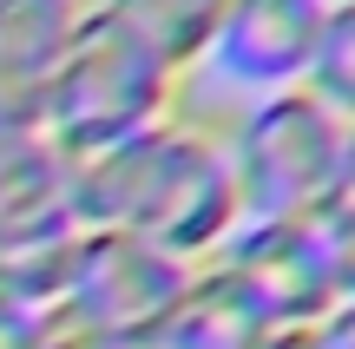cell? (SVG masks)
I'll return each instance as SVG.
<instances>
[{
  "mask_svg": "<svg viewBox=\"0 0 355 349\" xmlns=\"http://www.w3.org/2000/svg\"><path fill=\"white\" fill-rule=\"evenodd\" d=\"M73 211L79 231H132L204 271L243 224L224 126L204 112H171L125 145L73 158Z\"/></svg>",
  "mask_w": 355,
  "mask_h": 349,
  "instance_id": "1",
  "label": "cell"
},
{
  "mask_svg": "<svg viewBox=\"0 0 355 349\" xmlns=\"http://www.w3.org/2000/svg\"><path fill=\"white\" fill-rule=\"evenodd\" d=\"M171 112H184V73H171L119 13H105V0L86 13V26L73 33L60 73L40 105V132L60 145L66 158H92L105 145H125L139 132L165 126Z\"/></svg>",
  "mask_w": 355,
  "mask_h": 349,
  "instance_id": "2",
  "label": "cell"
},
{
  "mask_svg": "<svg viewBox=\"0 0 355 349\" xmlns=\"http://www.w3.org/2000/svg\"><path fill=\"white\" fill-rule=\"evenodd\" d=\"M343 132L349 126L303 86L250 99L237 126H224L243 218H322L336 198Z\"/></svg>",
  "mask_w": 355,
  "mask_h": 349,
  "instance_id": "3",
  "label": "cell"
},
{
  "mask_svg": "<svg viewBox=\"0 0 355 349\" xmlns=\"http://www.w3.org/2000/svg\"><path fill=\"white\" fill-rule=\"evenodd\" d=\"M191 264L165 257L132 231H79L60 264V330H99V337L139 343L158 316L184 297Z\"/></svg>",
  "mask_w": 355,
  "mask_h": 349,
  "instance_id": "4",
  "label": "cell"
},
{
  "mask_svg": "<svg viewBox=\"0 0 355 349\" xmlns=\"http://www.w3.org/2000/svg\"><path fill=\"white\" fill-rule=\"evenodd\" d=\"M211 271L250 303L263 330H309L343 303L316 218H243Z\"/></svg>",
  "mask_w": 355,
  "mask_h": 349,
  "instance_id": "5",
  "label": "cell"
},
{
  "mask_svg": "<svg viewBox=\"0 0 355 349\" xmlns=\"http://www.w3.org/2000/svg\"><path fill=\"white\" fill-rule=\"evenodd\" d=\"M322 20H329V0H230L198 73H217L224 86L257 99L290 92L309 79Z\"/></svg>",
  "mask_w": 355,
  "mask_h": 349,
  "instance_id": "6",
  "label": "cell"
},
{
  "mask_svg": "<svg viewBox=\"0 0 355 349\" xmlns=\"http://www.w3.org/2000/svg\"><path fill=\"white\" fill-rule=\"evenodd\" d=\"M73 231V158L40 126H0V264L60 250Z\"/></svg>",
  "mask_w": 355,
  "mask_h": 349,
  "instance_id": "7",
  "label": "cell"
},
{
  "mask_svg": "<svg viewBox=\"0 0 355 349\" xmlns=\"http://www.w3.org/2000/svg\"><path fill=\"white\" fill-rule=\"evenodd\" d=\"M99 0H0V126H40L46 86Z\"/></svg>",
  "mask_w": 355,
  "mask_h": 349,
  "instance_id": "8",
  "label": "cell"
},
{
  "mask_svg": "<svg viewBox=\"0 0 355 349\" xmlns=\"http://www.w3.org/2000/svg\"><path fill=\"white\" fill-rule=\"evenodd\" d=\"M257 343H263V323L250 316V303L204 264L184 284V297H178L132 349H257Z\"/></svg>",
  "mask_w": 355,
  "mask_h": 349,
  "instance_id": "9",
  "label": "cell"
},
{
  "mask_svg": "<svg viewBox=\"0 0 355 349\" xmlns=\"http://www.w3.org/2000/svg\"><path fill=\"white\" fill-rule=\"evenodd\" d=\"M224 7H230V0H105V13H119V20H125L171 73H184V79L204 66Z\"/></svg>",
  "mask_w": 355,
  "mask_h": 349,
  "instance_id": "10",
  "label": "cell"
},
{
  "mask_svg": "<svg viewBox=\"0 0 355 349\" xmlns=\"http://www.w3.org/2000/svg\"><path fill=\"white\" fill-rule=\"evenodd\" d=\"M303 92H316L343 126H355V7H329Z\"/></svg>",
  "mask_w": 355,
  "mask_h": 349,
  "instance_id": "11",
  "label": "cell"
},
{
  "mask_svg": "<svg viewBox=\"0 0 355 349\" xmlns=\"http://www.w3.org/2000/svg\"><path fill=\"white\" fill-rule=\"evenodd\" d=\"M53 330H60V316H53L40 297L0 284V349H46Z\"/></svg>",
  "mask_w": 355,
  "mask_h": 349,
  "instance_id": "12",
  "label": "cell"
},
{
  "mask_svg": "<svg viewBox=\"0 0 355 349\" xmlns=\"http://www.w3.org/2000/svg\"><path fill=\"white\" fill-rule=\"evenodd\" d=\"M322 244H329V271H336V297L355 303V211H322Z\"/></svg>",
  "mask_w": 355,
  "mask_h": 349,
  "instance_id": "13",
  "label": "cell"
},
{
  "mask_svg": "<svg viewBox=\"0 0 355 349\" xmlns=\"http://www.w3.org/2000/svg\"><path fill=\"white\" fill-rule=\"evenodd\" d=\"M329 211H355V126L343 132V165H336V198Z\"/></svg>",
  "mask_w": 355,
  "mask_h": 349,
  "instance_id": "14",
  "label": "cell"
},
{
  "mask_svg": "<svg viewBox=\"0 0 355 349\" xmlns=\"http://www.w3.org/2000/svg\"><path fill=\"white\" fill-rule=\"evenodd\" d=\"M322 349H355V303H336L322 316Z\"/></svg>",
  "mask_w": 355,
  "mask_h": 349,
  "instance_id": "15",
  "label": "cell"
},
{
  "mask_svg": "<svg viewBox=\"0 0 355 349\" xmlns=\"http://www.w3.org/2000/svg\"><path fill=\"white\" fill-rule=\"evenodd\" d=\"M257 349H322V323H309V330H263Z\"/></svg>",
  "mask_w": 355,
  "mask_h": 349,
  "instance_id": "16",
  "label": "cell"
},
{
  "mask_svg": "<svg viewBox=\"0 0 355 349\" xmlns=\"http://www.w3.org/2000/svg\"><path fill=\"white\" fill-rule=\"evenodd\" d=\"M46 349H132V343L99 337V330H53V343H46Z\"/></svg>",
  "mask_w": 355,
  "mask_h": 349,
  "instance_id": "17",
  "label": "cell"
},
{
  "mask_svg": "<svg viewBox=\"0 0 355 349\" xmlns=\"http://www.w3.org/2000/svg\"><path fill=\"white\" fill-rule=\"evenodd\" d=\"M329 7H355V0H329Z\"/></svg>",
  "mask_w": 355,
  "mask_h": 349,
  "instance_id": "18",
  "label": "cell"
}]
</instances>
